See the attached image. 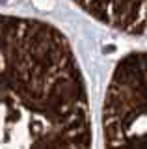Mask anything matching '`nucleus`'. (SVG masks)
I'll list each match as a JSON object with an SVG mask.
<instances>
[{"label":"nucleus","instance_id":"f257e3e1","mask_svg":"<svg viewBox=\"0 0 147 149\" xmlns=\"http://www.w3.org/2000/svg\"><path fill=\"white\" fill-rule=\"evenodd\" d=\"M0 149H91L80 65L43 21L0 15Z\"/></svg>","mask_w":147,"mask_h":149},{"label":"nucleus","instance_id":"f03ea898","mask_svg":"<svg viewBox=\"0 0 147 149\" xmlns=\"http://www.w3.org/2000/svg\"><path fill=\"white\" fill-rule=\"evenodd\" d=\"M106 28L134 41L119 58L103 102L104 149H147V0H73Z\"/></svg>","mask_w":147,"mask_h":149}]
</instances>
